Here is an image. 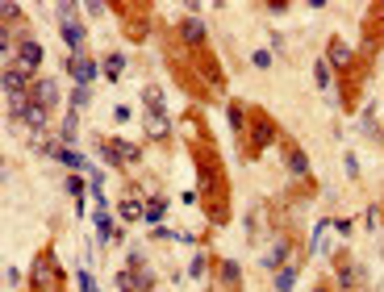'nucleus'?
Segmentation results:
<instances>
[{
	"mask_svg": "<svg viewBox=\"0 0 384 292\" xmlns=\"http://www.w3.org/2000/svg\"><path fill=\"white\" fill-rule=\"evenodd\" d=\"M96 155H100L109 167H113V171H122V167H126V163H122V155H117V146L109 142V138H96Z\"/></svg>",
	"mask_w": 384,
	"mask_h": 292,
	"instance_id": "obj_20",
	"label": "nucleus"
},
{
	"mask_svg": "<svg viewBox=\"0 0 384 292\" xmlns=\"http://www.w3.org/2000/svg\"><path fill=\"white\" fill-rule=\"evenodd\" d=\"M251 63H255L259 71H267V67H271V51H251Z\"/></svg>",
	"mask_w": 384,
	"mask_h": 292,
	"instance_id": "obj_27",
	"label": "nucleus"
},
{
	"mask_svg": "<svg viewBox=\"0 0 384 292\" xmlns=\"http://www.w3.org/2000/svg\"><path fill=\"white\" fill-rule=\"evenodd\" d=\"M21 121H25L30 130H38V134H42V130L50 125V109H46V105H38V101H30V109H25V117H21Z\"/></svg>",
	"mask_w": 384,
	"mask_h": 292,
	"instance_id": "obj_17",
	"label": "nucleus"
},
{
	"mask_svg": "<svg viewBox=\"0 0 384 292\" xmlns=\"http://www.w3.org/2000/svg\"><path fill=\"white\" fill-rule=\"evenodd\" d=\"M335 230H339V238H351L355 221H351V217H335Z\"/></svg>",
	"mask_w": 384,
	"mask_h": 292,
	"instance_id": "obj_31",
	"label": "nucleus"
},
{
	"mask_svg": "<svg viewBox=\"0 0 384 292\" xmlns=\"http://www.w3.org/2000/svg\"><path fill=\"white\" fill-rule=\"evenodd\" d=\"M30 101H38V105H59V84L54 80H34V88H30Z\"/></svg>",
	"mask_w": 384,
	"mask_h": 292,
	"instance_id": "obj_9",
	"label": "nucleus"
},
{
	"mask_svg": "<svg viewBox=\"0 0 384 292\" xmlns=\"http://www.w3.org/2000/svg\"><path fill=\"white\" fill-rule=\"evenodd\" d=\"M343 167H347V175H351V180H359V159H355V151H347V155H343Z\"/></svg>",
	"mask_w": 384,
	"mask_h": 292,
	"instance_id": "obj_28",
	"label": "nucleus"
},
{
	"mask_svg": "<svg viewBox=\"0 0 384 292\" xmlns=\"http://www.w3.org/2000/svg\"><path fill=\"white\" fill-rule=\"evenodd\" d=\"M113 146H117V155H122V163H126V167H130V163H138V146H134V142L113 138Z\"/></svg>",
	"mask_w": 384,
	"mask_h": 292,
	"instance_id": "obj_24",
	"label": "nucleus"
},
{
	"mask_svg": "<svg viewBox=\"0 0 384 292\" xmlns=\"http://www.w3.org/2000/svg\"><path fill=\"white\" fill-rule=\"evenodd\" d=\"M5 284H9V288H17V284H21V271H17V267H13V263H9V267H5Z\"/></svg>",
	"mask_w": 384,
	"mask_h": 292,
	"instance_id": "obj_32",
	"label": "nucleus"
},
{
	"mask_svg": "<svg viewBox=\"0 0 384 292\" xmlns=\"http://www.w3.org/2000/svg\"><path fill=\"white\" fill-rule=\"evenodd\" d=\"M67 192H71V197L84 205V197H88V184H84V175H67Z\"/></svg>",
	"mask_w": 384,
	"mask_h": 292,
	"instance_id": "obj_25",
	"label": "nucleus"
},
{
	"mask_svg": "<svg viewBox=\"0 0 384 292\" xmlns=\"http://www.w3.org/2000/svg\"><path fill=\"white\" fill-rule=\"evenodd\" d=\"M313 80H317L321 92H330V88H335V67L326 63V59H317V63H313Z\"/></svg>",
	"mask_w": 384,
	"mask_h": 292,
	"instance_id": "obj_22",
	"label": "nucleus"
},
{
	"mask_svg": "<svg viewBox=\"0 0 384 292\" xmlns=\"http://www.w3.org/2000/svg\"><path fill=\"white\" fill-rule=\"evenodd\" d=\"M176 34H180V42H184V46H192V51H201V46H205V38H209L201 17H184V21L176 25Z\"/></svg>",
	"mask_w": 384,
	"mask_h": 292,
	"instance_id": "obj_7",
	"label": "nucleus"
},
{
	"mask_svg": "<svg viewBox=\"0 0 384 292\" xmlns=\"http://www.w3.org/2000/svg\"><path fill=\"white\" fill-rule=\"evenodd\" d=\"M122 238H126V230L113 226L109 209H100V213H96V242H122Z\"/></svg>",
	"mask_w": 384,
	"mask_h": 292,
	"instance_id": "obj_10",
	"label": "nucleus"
},
{
	"mask_svg": "<svg viewBox=\"0 0 384 292\" xmlns=\"http://www.w3.org/2000/svg\"><path fill=\"white\" fill-rule=\"evenodd\" d=\"M42 59H46V51H42V42H38V38H17V46H13V63H17L30 80H38Z\"/></svg>",
	"mask_w": 384,
	"mask_h": 292,
	"instance_id": "obj_2",
	"label": "nucleus"
},
{
	"mask_svg": "<svg viewBox=\"0 0 384 292\" xmlns=\"http://www.w3.org/2000/svg\"><path fill=\"white\" fill-rule=\"evenodd\" d=\"M289 255H293V242H289V238H276V247H271V255L263 259V263H267V271H280V267L289 263Z\"/></svg>",
	"mask_w": 384,
	"mask_h": 292,
	"instance_id": "obj_16",
	"label": "nucleus"
},
{
	"mask_svg": "<svg viewBox=\"0 0 384 292\" xmlns=\"http://www.w3.org/2000/svg\"><path fill=\"white\" fill-rule=\"evenodd\" d=\"M163 217H168V201H163V197H150V201H146V213H142V221L159 230V221H163Z\"/></svg>",
	"mask_w": 384,
	"mask_h": 292,
	"instance_id": "obj_21",
	"label": "nucleus"
},
{
	"mask_svg": "<svg viewBox=\"0 0 384 292\" xmlns=\"http://www.w3.org/2000/svg\"><path fill=\"white\" fill-rule=\"evenodd\" d=\"M247 138L251 142H242V151L247 155H263L267 151V146H276L284 134H280V125L276 121H271L267 113H251V125H247Z\"/></svg>",
	"mask_w": 384,
	"mask_h": 292,
	"instance_id": "obj_1",
	"label": "nucleus"
},
{
	"mask_svg": "<svg viewBox=\"0 0 384 292\" xmlns=\"http://www.w3.org/2000/svg\"><path fill=\"white\" fill-rule=\"evenodd\" d=\"M363 226H368V230H376V226H380V205H368V213H363Z\"/></svg>",
	"mask_w": 384,
	"mask_h": 292,
	"instance_id": "obj_30",
	"label": "nucleus"
},
{
	"mask_svg": "<svg viewBox=\"0 0 384 292\" xmlns=\"http://www.w3.org/2000/svg\"><path fill=\"white\" fill-rule=\"evenodd\" d=\"M297 280H301V263H284L276 276H271V288H276V292H293Z\"/></svg>",
	"mask_w": 384,
	"mask_h": 292,
	"instance_id": "obj_12",
	"label": "nucleus"
},
{
	"mask_svg": "<svg viewBox=\"0 0 384 292\" xmlns=\"http://www.w3.org/2000/svg\"><path fill=\"white\" fill-rule=\"evenodd\" d=\"M117 213H122V221H142L146 205H142L138 197H122V201H117Z\"/></svg>",
	"mask_w": 384,
	"mask_h": 292,
	"instance_id": "obj_19",
	"label": "nucleus"
},
{
	"mask_svg": "<svg viewBox=\"0 0 384 292\" xmlns=\"http://www.w3.org/2000/svg\"><path fill=\"white\" fill-rule=\"evenodd\" d=\"M335 284H339V288H347V292H351V288H355V284H359V267H355V263H351V259H339V263H335Z\"/></svg>",
	"mask_w": 384,
	"mask_h": 292,
	"instance_id": "obj_15",
	"label": "nucleus"
},
{
	"mask_svg": "<svg viewBox=\"0 0 384 292\" xmlns=\"http://www.w3.org/2000/svg\"><path fill=\"white\" fill-rule=\"evenodd\" d=\"M76 284H80V292H96V284H92V271H88V267H76Z\"/></svg>",
	"mask_w": 384,
	"mask_h": 292,
	"instance_id": "obj_26",
	"label": "nucleus"
},
{
	"mask_svg": "<svg viewBox=\"0 0 384 292\" xmlns=\"http://www.w3.org/2000/svg\"><path fill=\"white\" fill-rule=\"evenodd\" d=\"M309 292H335V288H330V284H313Z\"/></svg>",
	"mask_w": 384,
	"mask_h": 292,
	"instance_id": "obj_33",
	"label": "nucleus"
},
{
	"mask_svg": "<svg viewBox=\"0 0 384 292\" xmlns=\"http://www.w3.org/2000/svg\"><path fill=\"white\" fill-rule=\"evenodd\" d=\"M142 105H146V113H168V101H163V88L159 84L142 88Z\"/></svg>",
	"mask_w": 384,
	"mask_h": 292,
	"instance_id": "obj_18",
	"label": "nucleus"
},
{
	"mask_svg": "<svg viewBox=\"0 0 384 292\" xmlns=\"http://www.w3.org/2000/svg\"><path fill=\"white\" fill-rule=\"evenodd\" d=\"M326 63H330L335 71H347V67L355 63L351 42H347V38H330V42H326Z\"/></svg>",
	"mask_w": 384,
	"mask_h": 292,
	"instance_id": "obj_5",
	"label": "nucleus"
},
{
	"mask_svg": "<svg viewBox=\"0 0 384 292\" xmlns=\"http://www.w3.org/2000/svg\"><path fill=\"white\" fill-rule=\"evenodd\" d=\"M205 267H209V255H196V259H192V271H188V276H192V280H205Z\"/></svg>",
	"mask_w": 384,
	"mask_h": 292,
	"instance_id": "obj_29",
	"label": "nucleus"
},
{
	"mask_svg": "<svg viewBox=\"0 0 384 292\" xmlns=\"http://www.w3.org/2000/svg\"><path fill=\"white\" fill-rule=\"evenodd\" d=\"M100 75H104V80H122V75H126V55H122V51H109V55L100 59Z\"/></svg>",
	"mask_w": 384,
	"mask_h": 292,
	"instance_id": "obj_13",
	"label": "nucleus"
},
{
	"mask_svg": "<svg viewBox=\"0 0 384 292\" xmlns=\"http://www.w3.org/2000/svg\"><path fill=\"white\" fill-rule=\"evenodd\" d=\"M88 101H92V88H76V92H71V101H67V109H71V113H84Z\"/></svg>",
	"mask_w": 384,
	"mask_h": 292,
	"instance_id": "obj_23",
	"label": "nucleus"
},
{
	"mask_svg": "<svg viewBox=\"0 0 384 292\" xmlns=\"http://www.w3.org/2000/svg\"><path fill=\"white\" fill-rule=\"evenodd\" d=\"M50 284H59V267H54V255H50V251H38L34 271H30V292H46Z\"/></svg>",
	"mask_w": 384,
	"mask_h": 292,
	"instance_id": "obj_3",
	"label": "nucleus"
},
{
	"mask_svg": "<svg viewBox=\"0 0 384 292\" xmlns=\"http://www.w3.org/2000/svg\"><path fill=\"white\" fill-rule=\"evenodd\" d=\"M226 117H230V130L242 138V134H247V125H251V113H247V105H242V101H230V105H226Z\"/></svg>",
	"mask_w": 384,
	"mask_h": 292,
	"instance_id": "obj_14",
	"label": "nucleus"
},
{
	"mask_svg": "<svg viewBox=\"0 0 384 292\" xmlns=\"http://www.w3.org/2000/svg\"><path fill=\"white\" fill-rule=\"evenodd\" d=\"M280 151H284V163H289V171H293L297 180H305V175H309V155L301 151L297 142H289V138H280Z\"/></svg>",
	"mask_w": 384,
	"mask_h": 292,
	"instance_id": "obj_6",
	"label": "nucleus"
},
{
	"mask_svg": "<svg viewBox=\"0 0 384 292\" xmlns=\"http://www.w3.org/2000/svg\"><path fill=\"white\" fill-rule=\"evenodd\" d=\"M67 71H71L76 88H88V84L100 75V63H96V59H88V55H71V59H67Z\"/></svg>",
	"mask_w": 384,
	"mask_h": 292,
	"instance_id": "obj_4",
	"label": "nucleus"
},
{
	"mask_svg": "<svg viewBox=\"0 0 384 292\" xmlns=\"http://www.w3.org/2000/svg\"><path fill=\"white\" fill-rule=\"evenodd\" d=\"M217 280L226 284V292H238L242 288V267L234 259H222V263H217Z\"/></svg>",
	"mask_w": 384,
	"mask_h": 292,
	"instance_id": "obj_11",
	"label": "nucleus"
},
{
	"mask_svg": "<svg viewBox=\"0 0 384 292\" xmlns=\"http://www.w3.org/2000/svg\"><path fill=\"white\" fill-rule=\"evenodd\" d=\"M142 130L150 142H168L172 138V117L168 113H142Z\"/></svg>",
	"mask_w": 384,
	"mask_h": 292,
	"instance_id": "obj_8",
	"label": "nucleus"
},
{
	"mask_svg": "<svg viewBox=\"0 0 384 292\" xmlns=\"http://www.w3.org/2000/svg\"><path fill=\"white\" fill-rule=\"evenodd\" d=\"M380 221H384V201H380Z\"/></svg>",
	"mask_w": 384,
	"mask_h": 292,
	"instance_id": "obj_34",
	"label": "nucleus"
}]
</instances>
